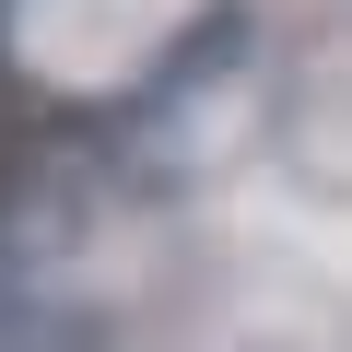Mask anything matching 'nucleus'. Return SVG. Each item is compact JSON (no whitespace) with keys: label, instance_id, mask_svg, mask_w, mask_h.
<instances>
[{"label":"nucleus","instance_id":"obj_1","mask_svg":"<svg viewBox=\"0 0 352 352\" xmlns=\"http://www.w3.org/2000/svg\"><path fill=\"white\" fill-rule=\"evenodd\" d=\"M12 188H24V141L0 129V212H12Z\"/></svg>","mask_w":352,"mask_h":352}]
</instances>
